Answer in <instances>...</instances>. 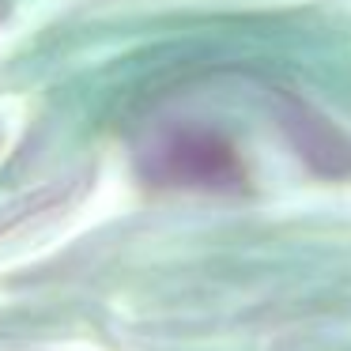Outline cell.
<instances>
[{
  "instance_id": "cell-1",
  "label": "cell",
  "mask_w": 351,
  "mask_h": 351,
  "mask_svg": "<svg viewBox=\"0 0 351 351\" xmlns=\"http://www.w3.org/2000/svg\"><path fill=\"white\" fill-rule=\"evenodd\" d=\"M162 167L178 182H197V185H219L234 174L230 152H223L215 140L204 136H178L162 152Z\"/></svg>"
}]
</instances>
